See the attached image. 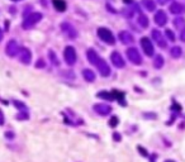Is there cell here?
<instances>
[{
  "label": "cell",
  "mask_w": 185,
  "mask_h": 162,
  "mask_svg": "<svg viewBox=\"0 0 185 162\" xmlns=\"http://www.w3.org/2000/svg\"><path fill=\"white\" fill-rule=\"evenodd\" d=\"M42 14L38 13V12H35V13H31L29 15H27L23 20V28L24 29H31L32 27H34L37 23H39V20H42Z\"/></svg>",
  "instance_id": "1"
},
{
  "label": "cell",
  "mask_w": 185,
  "mask_h": 162,
  "mask_svg": "<svg viewBox=\"0 0 185 162\" xmlns=\"http://www.w3.org/2000/svg\"><path fill=\"white\" fill-rule=\"evenodd\" d=\"M98 37L106 45H114L116 43V38H114V36H113L112 31H109L108 28H104V27L99 28L98 29Z\"/></svg>",
  "instance_id": "2"
},
{
  "label": "cell",
  "mask_w": 185,
  "mask_h": 162,
  "mask_svg": "<svg viewBox=\"0 0 185 162\" xmlns=\"http://www.w3.org/2000/svg\"><path fill=\"white\" fill-rule=\"evenodd\" d=\"M63 58H65L66 63L69 66H72L76 63L77 56H76V50L72 46H67L65 47V51H63Z\"/></svg>",
  "instance_id": "3"
},
{
  "label": "cell",
  "mask_w": 185,
  "mask_h": 162,
  "mask_svg": "<svg viewBox=\"0 0 185 162\" xmlns=\"http://www.w3.org/2000/svg\"><path fill=\"white\" fill-rule=\"evenodd\" d=\"M127 57L128 60H130L133 65H137L140 66L141 63H142V57H141V55L140 52L137 51V48H134V47H130L127 50Z\"/></svg>",
  "instance_id": "4"
},
{
  "label": "cell",
  "mask_w": 185,
  "mask_h": 162,
  "mask_svg": "<svg viewBox=\"0 0 185 162\" xmlns=\"http://www.w3.org/2000/svg\"><path fill=\"white\" fill-rule=\"evenodd\" d=\"M92 109H94V111L96 113V114L102 115V117H105L110 114L112 111V107L108 104H103V103H99V104H94L92 105Z\"/></svg>",
  "instance_id": "5"
},
{
  "label": "cell",
  "mask_w": 185,
  "mask_h": 162,
  "mask_svg": "<svg viewBox=\"0 0 185 162\" xmlns=\"http://www.w3.org/2000/svg\"><path fill=\"white\" fill-rule=\"evenodd\" d=\"M18 57H19V61L22 62L23 65H29L31 61H32V53L28 48L23 47V48H19Z\"/></svg>",
  "instance_id": "6"
},
{
  "label": "cell",
  "mask_w": 185,
  "mask_h": 162,
  "mask_svg": "<svg viewBox=\"0 0 185 162\" xmlns=\"http://www.w3.org/2000/svg\"><path fill=\"white\" fill-rule=\"evenodd\" d=\"M141 47H142V50H143L146 56H148V57L153 56V45L147 37H142L141 38Z\"/></svg>",
  "instance_id": "7"
},
{
  "label": "cell",
  "mask_w": 185,
  "mask_h": 162,
  "mask_svg": "<svg viewBox=\"0 0 185 162\" xmlns=\"http://www.w3.org/2000/svg\"><path fill=\"white\" fill-rule=\"evenodd\" d=\"M95 67L98 68V71L100 72V75H102L103 77H108V76L110 75V67H109V65H108V63H106L102 57L99 58V61L96 62Z\"/></svg>",
  "instance_id": "8"
},
{
  "label": "cell",
  "mask_w": 185,
  "mask_h": 162,
  "mask_svg": "<svg viewBox=\"0 0 185 162\" xmlns=\"http://www.w3.org/2000/svg\"><path fill=\"white\" fill-rule=\"evenodd\" d=\"M5 51H6V55L9 57H14L17 56L18 52H19V46H18V42L15 39H10L8 43H6V47H5Z\"/></svg>",
  "instance_id": "9"
},
{
  "label": "cell",
  "mask_w": 185,
  "mask_h": 162,
  "mask_svg": "<svg viewBox=\"0 0 185 162\" xmlns=\"http://www.w3.org/2000/svg\"><path fill=\"white\" fill-rule=\"evenodd\" d=\"M152 38H153V41L156 42V45H157L160 48H166V47H167L166 38L162 36L160 31L153 29V31H152Z\"/></svg>",
  "instance_id": "10"
},
{
  "label": "cell",
  "mask_w": 185,
  "mask_h": 162,
  "mask_svg": "<svg viewBox=\"0 0 185 162\" xmlns=\"http://www.w3.org/2000/svg\"><path fill=\"white\" fill-rule=\"evenodd\" d=\"M110 61H112V63H113V65H114L117 68H123L124 65H126V61L123 60L122 56H120V53L117 52V51H114V52L110 55Z\"/></svg>",
  "instance_id": "11"
},
{
  "label": "cell",
  "mask_w": 185,
  "mask_h": 162,
  "mask_svg": "<svg viewBox=\"0 0 185 162\" xmlns=\"http://www.w3.org/2000/svg\"><path fill=\"white\" fill-rule=\"evenodd\" d=\"M61 29H62V32L66 34L67 37H70V38H76L77 37V32H76V29L75 28L71 25L70 23H67V22H65V23H62L61 24Z\"/></svg>",
  "instance_id": "12"
},
{
  "label": "cell",
  "mask_w": 185,
  "mask_h": 162,
  "mask_svg": "<svg viewBox=\"0 0 185 162\" xmlns=\"http://www.w3.org/2000/svg\"><path fill=\"white\" fill-rule=\"evenodd\" d=\"M153 19H155V23L157 25H160V27H163L167 23V15H166V13L163 10H157L156 12Z\"/></svg>",
  "instance_id": "13"
},
{
  "label": "cell",
  "mask_w": 185,
  "mask_h": 162,
  "mask_svg": "<svg viewBox=\"0 0 185 162\" xmlns=\"http://www.w3.org/2000/svg\"><path fill=\"white\" fill-rule=\"evenodd\" d=\"M119 41L122 42L123 45H132L133 42H134V38H133V36L130 33V32H127V31H122L119 33Z\"/></svg>",
  "instance_id": "14"
},
{
  "label": "cell",
  "mask_w": 185,
  "mask_h": 162,
  "mask_svg": "<svg viewBox=\"0 0 185 162\" xmlns=\"http://www.w3.org/2000/svg\"><path fill=\"white\" fill-rule=\"evenodd\" d=\"M170 13L171 14H175V15H179V14H183L185 12V6L180 3H177V2H174L171 5H170V8H169Z\"/></svg>",
  "instance_id": "15"
},
{
  "label": "cell",
  "mask_w": 185,
  "mask_h": 162,
  "mask_svg": "<svg viewBox=\"0 0 185 162\" xmlns=\"http://www.w3.org/2000/svg\"><path fill=\"white\" fill-rule=\"evenodd\" d=\"M86 57H88V61L91 63V65L95 66L96 62L99 61V58H100V56H99L94 50H88V52H86Z\"/></svg>",
  "instance_id": "16"
},
{
  "label": "cell",
  "mask_w": 185,
  "mask_h": 162,
  "mask_svg": "<svg viewBox=\"0 0 185 162\" xmlns=\"http://www.w3.org/2000/svg\"><path fill=\"white\" fill-rule=\"evenodd\" d=\"M82 77L85 79V81H88V82L95 81V74L90 68H84L82 70Z\"/></svg>",
  "instance_id": "17"
},
{
  "label": "cell",
  "mask_w": 185,
  "mask_h": 162,
  "mask_svg": "<svg viewBox=\"0 0 185 162\" xmlns=\"http://www.w3.org/2000/svg\"><path fill=\"white\" fill-rule=\"evenodd\" d=\"M52 3H53L55 9L57 10V12H60V13L65 12V10L67 9V4H66L65 0H53Z\"/></svg>",
  "instance_id": "18"
},
{
  "label": "cell",
  "mask_w": 185,
  "mask_h": 162,
  "mask_svg": "<svg viewBox=\"0 0 185 162\" xmlns=\"http://www.w3.org/2000/svg\"><path fill=\"white\" fill-rule=\"evenodd\" d=\"M110 93H112L113 99H117L122 105H126V103H124V94L123 93H120V91H118V90H112Z\"/></svg>",
  "instance_id": "19"
},
{
  "label": "cell",
  "mask_w": 185,
  "mask_h": 162,
  "mask_svg": "<svg viewBox=\"0 0 185 162\" xmlns=\"http://www.w3.org/2000/svg\"><path fill=\"white\" fill-rule=\"evenodd\" d=\"M142 5H143V8L148 12H153L156 9L155 0H142Z\"/></svg>",
  "instance_id": "20"
},
{
  "label": "cell",
  "mask_w": 185,
  "mask_h": 162,
  "mask_svg": "<svg viewBox=\"0 0 185 162\" xmlns=\"http://www.w3.org/2000/svg\"><path fill=\"white\" fill-rule=\"evenodd\" d=\"M163 63H165V60H163V57L161 55H156V57L153 60V67L155 68H162Z\"/></svg>",
  "instance_id": "21"
},
{
  "label": "cell",
  "mask_w": 185,
  "mask_h": 162,
  "mask_svg": "<svg viewBox=\"0 0 185 162\" xmlns=\"http://www.w3.org/2000/svg\"><path fill=\"white\" fill-rule=\"evenodd\" d=\"M137 22H138V24H140L142 28H147L148 24H150V22H148V18L145 15V14H140Z\"/></svg>",
  "instance_id": "22"
},
{
  "label": "cell",
  "mask_w": 185,
  "mask_h": 162,
  "mask_svg": "<svg viewBox=\"0 0 185 162\" xmlns=\"http://www.w3.org/2000/svg\"><path fill=\"white\" fill-rule=\"evenodd\" d=\"M181 53H183L181 47H179V46L173 47V48H171V51H170V55H171V57H173V58H179L180 56H181Z\"/></svg>",
  "instance_id": "23"
},
{
  "label": "cell",
  "mask_w": 185,
  "mask_h": 162,
  "mask_svg": "<svg viewBox=\"0 0 185 162\" xmlns=\"http://www.w3.org/2000/svg\"><path fill=\"white\" fill-rule=\"evenodd\" d=\"M174 25L176 29H183V28L185 27V19L184 18H175L174 19Z\"/></svg>",
  "instance_id": "24"
},
{
  "label": "cell",
  "mask_w": 185,
  "mask_h": 162,
  "mask_svg": "<svg viewBox=\"0 0 185 162\" xmlns=\"http://www.w3.org/2000/svg\"><path fill=\"white\" fill-rule=\"evenodd\" d=\"M48 57H49V60H51V63H52L53 66H59L60 65V61H59L57 56H56V53L53 51H49L48 52Z\"/></svg>",
  "instance_id": "25"
},
{
  "label": "cell",
  "mask_w": 185,
  "mask_h": 162,
  "mask_svg": "<svg viewBox=\"0 0 185 162\" xmlns=\"http://www.w3.org/2000/svg\"><path fill=\"white\" fill-rule=\"evenodd\" d=\"M96 96L100 98V99H104V100H113L112 93H106V91H100V93H98Z\"/></svg>",
  "instance_id": "26"
},
{
  "label": "cell",
  "mask_w": 185,
  "mask_h": 162,
  "mask_svg": "<svg viewBox=\"0 0 185 162\" xmlns=\"http://www.w3.org/2000/svg\"><path fill=\"white\" fill-rule=\"evenodd\" d=\"M28 118H29V114L27 110H20L17 114V119H19V121H27Z\"/></svg>",
  "instance_id": "27"
},
{
  "label": "cell",
  "mask_w": 185,
  "mask_h": 162,
  "mask_svg": "<svg viewBox=\"0 0 185 162\" xmlns=\"http://www.w3.org/2000/svg\"><path fill=\"white\" fill-rule=\"evenodd\" d=\"M165 37L170 42H175V34H174V32L171 29H166L165 31Z\"/></svg>",
  "instance_id": "28"
},
{
  "label": "cell",
  "mask_w": 185,
  "mask_h": 162,
  "mask_svg": "<svg viewBox=\"0 0 185 162\" xmlns=\"http://www.w3.org/2000/svg\"><path fill=\"white\" fill-rule=\"evenodd\" d=\"M13 104L15 105V107L19 109V110H27V107H25V104H23L22 101H18V100H14Z\"/></svg>",
  "instance_id": "29"
},
{
  "label": "cell",
  "mask_w": 185,
  "mask_h": 162,
  "mask_svg": "<svg viewBox=\"0 0 185 162\" xmlns=\"http://www.w3.org/2000/svg\"><path fill=\"white\" fill-rule=\"evenodd\" d=\"M118 122H119V119H118L117 117H112L110 121H109V125L112 127V128H114V127L118 125Z\"/></svg>",
  "instance_id": "30"
},
{
  "label": "cell",
  "mask_w": 185,
  "mask_h": 162,
  "mask_svg": "<svg viewBox=\"0 0 185 162\" xmlns=\"http://www.w3.org/2000/svg\"><path fill=\"white\" fill-rule=\"evenodd\" d=\"M137 150L140 151V153H141L143 157H147V156H148V152H147V150H145L142 146H138V147H137Z\"/></svg>",
  "instance_id": "31"
},
{
  "label": "cell",
  "mask_w": 185,
  "mask_h": 162,
  "mask_svg": "<svg viewBox=\"0 0 185 162\" xmlns=\"http://www.w3.org/2000/svg\"><path fill=\"white\" fill-rule=\"evenodd\" d=\"M45 66H46V63H45L43 60H38L37 63H35V67H37V68H43Z\"/></svg>",
  "instance_id": "32"
},
{
  "label": "cell",
  "mask_w": 185,
  "mask_h": 162,
  "mask_svg": "<svg viewBox=\"0 0 185 162\" xmlns=\"http://www.w3.org/2000/svg\"><path fill=\"white\" fill-rule=\"evenodd\" d=\"M133 13H134V10H133V9H126V10H124V15H126L127 18H132Z\"/></svg>",
  "instance_id": "33"
},
{
  "label": "cell",
  "mask_w": 185,
  "mask_h": 162,
  "mask_svg": "<svg viewBox=\"0 0 185 162\" xmlns=\"http://www.w3.org/2000/svg\"><path fill=\"white\" fill-rule=\"evenodd\" d=\"M113 139L116 141V142H120V139H122V137H120V134L118 132H114L113 133Z\"/></svg>",
  "instance_id": "34"
},
{
  "label": "cell",
  "mask_w": 185,
  "mask_h": 162,
  "mask_svg": "<svg viewBox=\"0 0 185 162\" xmlns=\"http://www.w3.org/2000/svg\"><path fill=\"white\" fill-rule=\"evenodd\" d=\"M180 38L183 42H185V27L183 28V31H181V34H180Z\"/></svg>",
  "instance_id": "35"
},
{
  "label": "cell",
  "mask_w": 185,
  "mask_h": 162,
  "mask_svg": "<svg viewBox=\"0 0 185 162\" xmlns=\"http://www.w3.org/2000/svg\"><path fill=\"white\" fill-rule=\"evenodd\" d=\"M4 124V114H3V111L0 110V125H3Z\"/></svg>",
  "instance_id": "36"
},
{
  "label": "cell",
  "mask_w": 185,
  "mask_h": 162,
  "mask_svg": "<svg viewBox=\"0 0 185 162\" xmlns=\"http://www.w3.org/2000/svg\"><path fill=\"white\" fill-rule=\"evenodd\" d=\"M5 137H6V138H13V137H14V134H13L12 132H9V131H8V132L5 133Z\"/></svg>",
  "instance_id": "37"
},
{
  "label": "cell",
  "mask_w": 185,
  "mask_h": 162,
  "mask_svg": "<svg viewBox=\"0 0 185 162\" xmlns=\"http://www.w3.org/2000/svg\"><path fill=\"white\" fill-rule=\"evenodd\" d=\"M170 0H157V3L159 4H161V5H163V4H166V3H169Z\"/></svg>",
  "instance_id": "38"
},
{
  "label": "cell",
  "mask_w": 185,
  "mask_h": 162,
  "mask_svg": "<svg viewBox=\"0 0 185 162\" xmlns=\"http://www.w3.org/2000/svg\"><path fill=\"white\" fill-rule=\"evenodd\" d=\"M143 117H145V118H156L155 114H146V113L143 114Z\"/></svg>",
  "instance_id": "39"
},
{
  "label": "cell",
  "mask_w": 185,
  "mask_h": 162,
  "mask_svg": "<svg viewBox=\"0 0 185 162\" xmlns=\"http://www.w3.org/2000/svg\"><path fill=\"white\" fill-rule=\"evenodd\" d=\"M124 4H133V0H123Z\"/></svg>",
  "instance_id": "40"
},
{
  "label": "cell",
  "mask_w": 185,
  "mask_h": 162,
  "mask_svg": "<svg viewBox=\"0 0 185 162\" xmlns=\"http://www.w3.org/2000/svg\"><path fill=\"white\" fill-rule=\"evenodd\" d=\"M3 41V31H2V28H0V42Z\"/></svg>",
  "instance_id": "41"
},
{
  "label": "cell",
  "mask_w": 185,
  "mask_h": 162,
  "mask_svg": "<svg viewBox=\"0 0 185 162\" xmlns=\"http://www.w3.org/2000/svg\"><path fill=\"white\" fill-rule=\"evenodd\" d=\"M155 158H156V154H152V157H151V162H155Z\"/></svg>",
  "instance_id": "42"
},
{
  "label": "cell",
  "mask_w": 185,
  "mask_h": 162,
  "mask_svg": "<svg viewBox=\"0 0 185 162\" xmlns=\"http://www.w3.org/2000/svg\"><path fill=\"white\" fill-rule=\"evenodd\" d=\"M12 2H20V0H12Z\"/></svg>",
  "instance_id": "43"
},
{
  "label": "cell",
  "mask_w": 185,
  "mask_h": 162,
  "mask_svg": "<svg viewBox=\"0 0 185 162\" xmlns=\"http://www.w3.org/2000/svg\"><path fill=\"white\" fill-rule=\"evenodd\" d=\"M166 162H174V161H166Z\"/></svg>",
  "instance_id": "44"
}]
</instances>
